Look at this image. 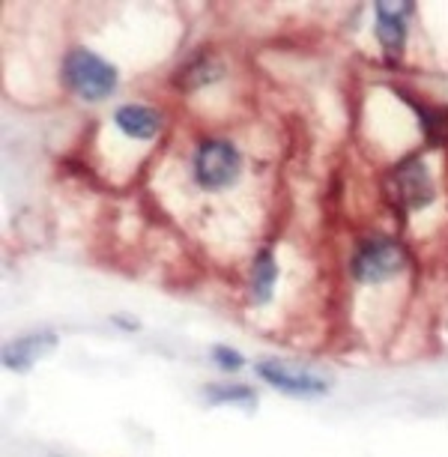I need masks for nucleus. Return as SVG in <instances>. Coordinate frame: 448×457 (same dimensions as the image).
<instances>
[{
  "mask_svg": "<svg viewBox=\"0 0 448 457\" xmlns=\"http://www.w3.org/2000/svg\"><path fill=\"white\" fill-rule=\"evenodd\" d=\"M407 266V252L389 237H374L361 243L353 254V275L361 284H377L398 275Z\"/></svg>",
  "mask_w": 448,
  "mask_h": 457,
  "instance_id": "3",
  "label": "nucleus"
},
{
  "mask_svg": "<svg viewBox=\"0 0 448 457\" xmlns=\"http://www.w3.org/2000/svg\"><path fill=\"white\" fill-rule=\"evenodd\" d=\"M195 179L201 188H210V192H219V188H228L234 179L239 177V153L236 146L224 137H212V141H203L195 150Z\"/></svg>",
  "mask_w": 448,
  "mask_h": 457,
  "instance_id": "2",
  "label": "nucleus"
},
{
  "mask_svg": "<svg viewBox=\"0 0 448 457\" xmlns=\"http://www.w3.org/2000/svg\"><path fill=\"white\" fill-rule=\"evenodd\" d=\"M412 4H377V39L389 60H398L407 39V21Z\"/></svg>",
  "mask_w": 448,
  "mask_h": 457,
  "instance_id": "6",
  "label": "nucleus"
},
{
  "mask_svg": "<svg viewBox=\"0 0 448 457\" xmlns=\"http://www.w3.org/2000/svg\"><path fill=\"white\" fill-rule=\"evenodd\" d=\"M63 81L72 93L96 102V99H105L114 93L117 69L87 48H72L63 60Z\"/></svg>",
  "mask_w": 448,
  "mask_h": 457,
  "instance_id": "1",
  "label": "nucleus"
},
{
  "mask_svg": "<svg viewBox=\"0 0 448 457\" xmlns=\"http://www.w3.org/2000/svg\"><path fill=\"white\" fill-rule=\"evenodd\" d=\"M206 395H210L212 403H254V389L248 386H206Z\"/></svg>",
  "mask_w": 448,
  "mask_h": 457,
  "instance_id": "11",
  "label": "nucleus"
},
{
  "mask_svg": "<svg viewBox=\"0 0 448 457\" xmlns=\"http://www.w3.org/2000/svg\"><path fill=\"white\" fill-rule=\"evenodd\" d=\"M275 278H278V266H275L272 252H263L254 257L252 266V293L257 302H270L272 290H275Z\"/></svg>",
  "mask_w": 448,
  "mask_h": 457,
  "instance_id": "10",
  "label": "nucleus"
},
{
  "mask_svg": "<svg viewBox=\"0 0 448 457\" xmlns=\"http://www.w3.org/2000/svg\"><path fill=\"white\" fill-rule=\"evenodd\" d=\"M212 359L219 361V365L224 370H236V368H243V356L234 350V347H215L212 350Z\"/></svg>",
  "mask_w": 448,
  "mask_h": 457,
  "instance_id": "13",
  "label": "nucleus"
},
{
  "mask_svg": "<svg viewBox=\"0 0 448 457\" xmlns=\"http://www.w3.org/2000/svg\"><path fill=\"white\" fill-rule=\"evenodd\" d=\"M421 123H425V132L434 144L448 141V111L421 108Z\"/></svg>",
  "mask_w": 448,
  "mask_h": 457,
  "instance_id": "12",
  "label": "nucleus"
},
{
  "mask_svg": "<svg viewBox=\"0 0 448 457\" xmlns=\"http://www.w3.org/2000/svg\"><path fill=\"white\" fill-rule=\"evenodd\" d=\"M386 192H389V201L401 210H421L434 201V179H430L427 165L419 156L403 159L398 168L392 170L389 179H386Z\"/></svg>",
  "mask_w": 448,
  "mask_h": 457,
  "instance_id": "4",
  "label": "nucleus"
},
{
  "mask_svg": "<svg viewBox=\"0 0 448 457\" xmlns=\"http://www.w3.org/2000/svg\"><path fill=\"white\" fill-rule=\"evenodd\" d=\"M57 344V335L54 332H33V335H24V338L6 344L4 350V365L12 368V370H28L33 361L42 359L46 353L54 350Z\"/></svg>",
  "mask_w": 448,
  "mask_h": 457,
  "instance_id": "7",
  "label": "nucleus"
},
{
  "mask_svg": "<svg viewBox=\"0 0 448 457\" xmlns=\"http://www.w3.org/2000/svg\"><path fill=\"white\" fill-rule=\"evenodd\" d=\"M221 75V63L219 60H212L210 54H201L197 60H192V63H186L183 69L177 72V84L179 87H201V84H210Z\"/></svg>",
  "mask_w": 448,
  "mask_h": 457,
  "instance_id": "9",
  "label": "nucleus"
},
{
  "mask_svg": "<svg viewBox=\"0 0 448 457\" xmlns=\"http://www.w3.org/2000/svg\"><path fill=\"white\" fill-rule=\"evenodd\" d=\"M257 374H261L266 383L275 386V389L287 392V395H323L329 389V379H323L317 370H308L303 365H293V361L284 359H266L257 365Z\"/></svg>",
  "mask_w": 448,
  "mask_h": 457,
  "instance_id": "5",
  "label": "nucleus"
},
{
  "mask_svg": "<svg viewBox=\"0 0 448 457\" xmlns=\"http://www.w3.org/2000/svg\"><path fill=\"white\" fill-rule=\"evenodd\" d=\"M114 120H117L120 132L129 137H137V141H150V137H156L162 129V114L156 108H146V105L117 108Z\"/></svg>",
  "mask_w": 448,
  "mask_h": 457,
  "instance_id": "8",
  "label": "nucleus"
}]
</instances>
